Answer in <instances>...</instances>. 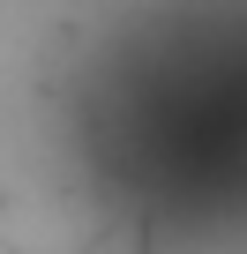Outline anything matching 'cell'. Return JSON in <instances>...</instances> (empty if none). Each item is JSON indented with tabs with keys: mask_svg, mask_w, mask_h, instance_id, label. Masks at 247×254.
Masks as SVG:
<instances>
[{
	"mask_svg": "<svg viewBox=\"0 0 247 254\" xmlns=\"http://www.w3.org/2000/svg\"><path fill=\"white\" fill-rule=\"evenodd\" d=\"M240 0H158L128 15L82 82V157L143 239L202 247L240 224L247 135Z\"/></svg>",
	"mask_w": 247,
	"mask_h": 254,
	"instance_id": "1",
	"label": "cell"
}]
</instances>
